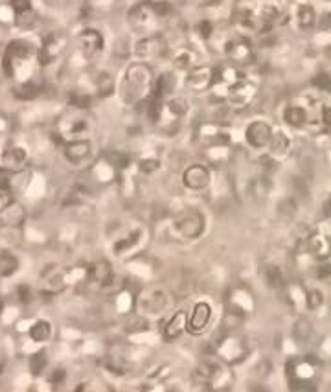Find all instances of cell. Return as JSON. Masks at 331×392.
<instances>
[{
    "mask_svg": "<svg viewBox=\"0 0 331 392\" xmlns=\"http://www.w3.org/2000/svg\"><path fill=\"white\" fill-rule=\"evenodd\" d=\"M133 52H135V56H137L140 61L157 59L166 52V41H164V37L158 35V33H155V35H146L135 44V50H133Z\"/></svg>",
    "mask_w": 331,
    "mask_h": 392,
    "instance_id": "cell-21",
    "label": "cell"
},
{
    "mask_svg": "<svg viewBox=\"0 0 331 392\" xmlns=\"http://www.w3.org/2000/svg\"><path fill=\"white\" fill-rule=\"evenodd\" d=\"M10 4L11 10H13V17L28 13V11H33L32 0H10Z\"/></svg>",
    "mask_w": 331,
    "mask_h": 392,
    "instance_id": "cell-45",
    "label": "cell"
},
{
    "mask_svg": "<svg viewBox=\"0 0 331 392\" xmlns=\"http://www.w3.org/2000/svg\"><path fill=\"white\" fill-rule=\"evenodd\" d=\"M94 87L96 90H98V95L100 96H110L112 92H114V79H112V76H110L109 72H98L96 74L94 78Z\"/></svg>",
    "mask_w": 331,
    "mask_h": 392,
    "instance_id": "cell-34",
    "label": "cell"
},
{
    "mask_svg": "<svg viewBox=\"0 0 331 392\" xmlns=\"http://www.w3.org/2000/svg\"><path fill=\"white\" fill-rule=\"evenodd\" d=\"M313 109L302 104H289L284 109V122L291 129H305L311 124Z\"/></svg>",
    "mask_w": 331,
    "mask_h": 392,
    "instance_id": "cell-23",
    "label": "cell"
},
{
    "mask_svg": "<svg viewBox=\"0 0 331 392\" xmlns=\"http://www.w3.org/2000/svg\"><path fill=\"white\" fill-rule=\"evenodd\" d=\"M67 282H69L67 272L63 269H59V267L48 269L46 275L42 272V286H44V291H48V293H58V291L67 288Z\"/></svg>",
    "mask_w": 331,
    "mask_h": 392,
    "instance_id": "cell-27",
    "label": "cell"
},
{
    "mask_svg": "<svg viewBox=\"0 0 331 392\" xmlns=\"http://www.w3.org/2000/svg\"><path fill=\"white\" fill-rule=\"evenodd\" d=\"M173 13V6L166 0H140L127 13V22L133 32L142 37L155 35L158 24Z\"/></svg>",
    "mask_w": 331,
    "mask_h": 392,
    "instance_id": "cell-1",
    "label": "cell"
},
{
    "mask_svg": "<svg viewBox=\"0 0 331 392\" xmlns=\"http://www.w3.org/2000/svg\"><path fill=\"white\" fill-rule=\"evenodd\" d=\"M85 278H87L90 284L98 286L100 289L112 288L116 282L114 269H112V266L105 260L92 261V263L87 267V271H85Z\"/></svg>",
    "mask_w": 331,
    "mask_h": 392,
    "instance_id": "cell-15",
    "label": "cell"
},
{
    "mask_svg": "<svg viewBox=\"0 0 331 392\" xmlns=\"http://www.w3.org/2000/svg\"><path fill=\"white\" fill-rule=\"evenodd\" d=\"M33 47L26 41H13L8 44L4 52V58H2V67H4V72L8 76H15L19 70H21L24 65L33 58Z\"/></svg>",
    "mask_w": 331,
    "mask_h": 392,
    "instance_id": "cell-7",
    "label": "cell"
},
{
    "mask_svg": "<svg viewBox=\"0 0 331 392\" xmlns=\"http://www.w3.org/2000/svg\"><path fill=\"white\" fill-rule=\"evenodd\" d=\"M214 83V68L212 67H194L186 72V87L195 92L212 89Z\"/></svg>",
    "mask_w": 331,
    "mask_h": 392,
    "instance_id": "cell-24",
    "label": "cell"
},
{
    "mask_svg": "<svg viewBox=\"0 0 331 392\" xmlns=\"http://www.w3.org/2000/svg\"><path fill=\"white\" fill-rule=\"evenodd\" d=\"M63 155L70 164H83L92 157V144L87 138L63 142Z\"/></svg>",
    "mask_w": 331,
    "mask_h": 392,
    "instance_id": "cell-22",
    "label": "cell"
},
{
    "mask_svg": "<svg viewBox=\"0 0 331 392\" xmlns=\"http://www.w3.org/2000/svg\"><path fill=\"white\" fill-rule=\"evenodd\" d=\"M37 95H39V87H37L33 81H22V83H19L15 89H13V96H15L17 99H22V101L33 99Z\"/></svg>",
    "mask_w": 331,
    "mask_h": 392,
    "instance_id": "cell-36",
    "label": "cell"
},
{
    "mask_svg": "<svg viewBox=\"0 0 331 392\" xmlns=\"http://www.w3.org/2000/svg\"><path fill=\"white\" fill-rule=\"evenodd\" d=\"M169 306V297L164 289H149L137 300V313L147 320L160 319Z\"/></svg>",
    "mask_w": 331,
    "mask_h": 392,
    "instance_id": "cell-5",
    "label": "cell"
},
{
    "mask_svg": "<svg viewBox=\"0 0 331 392\" xmlns=\"http://www.w3.org/2000/svg\"><path fill=\"white\" fill-rule=\"evenodd\" d=\"M265 280H267L269 286L273 288H278L282 286V269L278 266H269L265 269Z\"/></svg>",
    "mask_w": 331,
    "mask_h": 392,
    "instance_id": "cell-43",
    "label": "cell"
},
{
    "mask_svg": "<svg viewBox=\"0 0 331 392\" xmlns=\"http://www.w3.org/2000/svg\"><path fill=\"white\" fill-rule=\"evenodd\" d=\"M186 325H188V313L186 311H177L166 320V325H164L162 334L166 339H177L180 335L186 332Z\"/></svg>",
    "mask_w": 331,
    "mask_h": 392,
    "instance_id": "cell-28",
    "label": "cell"
},
{
    "mask_svg": "<svg viewBox=\"0 0 331 392\" xmlns=\"http://www.w3.org/2000/svg\"><path fill=\"white\" fill-rule=\"evenodd\" d=\"M61 48H63V39H61V37H46V39L42 41V47L37 50V61H39V65L46 67V65L52 63L53 59L58 58V54L61 52Z\"/></svg>",
    "mask_w": 331,
    "mask_h": 392,
    "instance_id": "cell-26",
    "label": "cell"
},
{
    "mask_svg": "<svg viewBox=\"0 0 331 392\" xmlns=\"http://www.w3.org/2000/svg\"><path fill=\"white\" fill-rule=\"evenodd\" d=\"M223 52L236 67H247L254 61V48L247 37H230L223 42Z\"/></svg>",
    "mask_w": 331,
    "mask_h": 392,
    "instance_id": "cell-10",
    "label": "cell"
},
{
    "mask_svg": "<svg viewBox=\"0 0 331 392\" xmlns=\"http://www.w3.org/2000/svg\"><path fill=\"white\" fill-rule=\"evenodd\" d=\"M175 70H180V72H188L194 67H197V56H195L194 50L189 48H180L173 54V59H171Z\"/></svg>",
    "mask_w": 331,
    "mask_h": 392,
    "instance_id": "cell-31",
    "label": "cell"
},
{
    "mask_svg": "<svg viewBox=\"0 0 331 392\" xmlns=\"http://www.w3.org/2000/svg\"><path fill=\"white\" fill-rule=\"evenodd\" d=\"M287 377L296 387L309 385L316 377V365L309 359H293L287 363Z\"/></svg>",
    "mask_w": 331,
    "mask_h": 392,
    "instance_id": "cell-20",
    "label": "cell"
},
{
    "mask_svg": "<svg viewBox=\"0 0 331 392\" xmlns=\"http://www.w3.org/2000/svg\"><path fill=\"white\" fill-rule=\"evenodd\" d=\"M232 313H236L241 317L243 313H248L254 309V298L248 293L247 289H234L230 297Z\"/></svg>",
    "mask_w": 331,
    "mask_h": 392,
    "instance_id": "cell-29",
    "label": "cell"
},
{
    "mask_svg": "<svg viewBox=\"0 0 331 392\" xmlns=\"http://www.w3.org/2000/svg\"><path fill=\"white\" fill-rule=\"evenodd\" d=\"M199 140L206 147H230L232 135L230 131L217 124H205L199 127Z\"/></svg>",
    "mask_w": 331,
    "mask_h": 392,
    "instance_id": "cell-19",
    "label": "cell"
},
{
    "mask_svg": "<svg viewBox=\"0 0 331 392\" xmlns=\"http://www.w3.org/2000/svg\"><path fill=\"white\" fill-rule=\"evenodd\" d=\"M195 32H197V35H199L203 41H210L214 32H216V28H214L212 21H206L205 19V21H199L195 24Z\"/></svg>",
    "mask_w": 331,
    "mask_h": 392,
    "instance_id": "cell-42",
    "label": "cell"
},
{
    "mask_svg": "<svg viewBox=\"0 0 331 392\" xmlns=\"http://www.w3.org/2000/svg\"><path fill=\"white\" fill-rule=\"evenodd\" d=\"M2 311H4V300L0 298V313H2Z\"/></svg>",
    "mask_w": 331,
    "mask_h": 392,
    "instance_id": "cell-47",
    "label": "cell"
},
{
    "mask_svg": "<svg viewBox=\"0 0 331 392\" xmlns=\"http://www.w3.org/2000/svg\"><path fill=\"white\" fill-rule=\"evenodd\" d=\"M19 269V258L8 251L0 252V278L13 277Z\"/></svg>",
    "mask_w": 331,
    "mask_h": 392,
    "instance_id": "cell-33",
    "label": "cell"
},
{
    "mask_svg": "<svg viewBox=\"0 0 331 392\" xmlns=\"http://www.w3.org/2000/svg\"><path fill=\"white\" fill-rule=\"evenodd\" d=\"M28 152L21 146H6L0 152V172L19 173L28 166Z\"/></svg>",
    "mask_w": 331,
    "mask_h": 392,
    "instance_id": "cell-13",
    "label": "cell"
},
{
    "mask_svg": "<svg viewBox=\"0 0 331 392\" xmlns=\"http://www.w3.org/2000/svg\"><path fill=\"white\" fill-rule=\"evenodd\" d=\"M316 22V13L315 8L311 4H300L298 10H296V24L302 30H309V28L315 26Z\"/></svg>",
    "mask_w": 331,
    "mask_h": 392,
    "instance_id": "cell-32",
    "label": "cell"
},
{
    "mask_svg": "<svg viewBox=\"0 0 331 392\" xmlns=\"http://www.w3.org/2000/svg\"><path fill=\"white\" fill-rule=\"evenodd\" d=\"M46 354L42 350L35 352V354H32V357H30V372H32L33 376H41L42 372H44V368H46Z\"/></svg>",
    "mask_w": 331,
    "mask_h": 392,
    "instance_id": "cell-37",
    "label": "cell"
},
{
    "mask_svg": "<svg viewBox=\"0 0 331 392\" xmlns=\"http://www.w3.org/2000/svg\"><path fill=\"white\" fill-rule=\"evenodd\" d=\"M17 298H19V302L21 304H28L30 300H32V291H30V288L28 286H19L17 288Z\"/></svg>",
    "mask_w": 331,
    "mask_h": 392,
    "instance_id": "cell-46",
    "label": "cell"
},
{
    "mask_svg": "<svg viewBox=\"0 0 331 392\" xmlns=\"http://www.w3.org/2000/svg\"><path fill=\"white\" fill-rule=\"evenodd\" d=\"M293 335L298 341H307L311 337V325L307 319H298L293 326Z\"/></svg>",
    "mask_w": 331,
    "mask_h": 392,
    "instance_id": "cell-41",
    "label": "cell"
},
{
    "mask_svg": "<svg viewBox=\"0 0 331 392\" xmlns=\"http://www.w3.org/2000/svg\"><path fill=\"white\" fill-rule=\"evenodd\" d=\"M256 85L253 81H248L247 78H243L236 83H232L228 89H225V99L226 104L234 109H243V107L251 105V101L256 98Z\"/></svg>",
    "mask_w": 331,
    "mask_h": 392,
    "instance_id": "cell-12",
    "label": "cell"
},
{
    "mask_svg": "<svg viewBox=\"0 0 331 392\" xmlns=\"http://www.w3.org/2000/svg\"><path fill=\"white\" fill-rule=\"evenodd\" d=\"M105 47V39L94 28H85L78 35V48L85 59L96 58Z\"/></svg>",
    "mask_w": 331,
    "mask_h": 392,
    "instance_id": "cell-18",
    "label": "cell"
},
{
    "mask_svg": "<svg viewBox=\"0 0 331 392\" xmlns=\"http://www.w3.org/2000/svg\"><path fill=\"white\" fill-rule=\"evenodd\" d=\"M28 335H30V339L37 345H42V343H48V341L52 339V325L44 319H37L33 320L32 326L28 328Z\"/></svg>",
    "mask_w": 331,
    "mask_h": 392,
    "instance_id": "cell-30",
    "label": "cell"
},
{
    "mask_svg": "<svg viewBox=\"0 0 331 392\" xmlns=\"http://www.w3.org/2000/svg\"><path fill=\"white\" fill-rule=\"evenodd\" d=\"M90 131H92V120L81 113L65 115L58 122V135L61 144L67 140H76V138H87Z\"/></svg>",
    "mask_w": 331,
    "mask_h": 392,
    "instance_id": "cell-6",
    "label": "cell"
},
{
    "mask_svg": "<svg viewBox=\"0 0 331 392\" xmlns=\"http://www.w3.org/2000/svg\"><path fill=\"white\" fill-rule=\"evenodd\" d=\"M133 304H135V300H133L129 291H120V293H118V298H116V308H118V311H131Z\"/></svg>",
    "mask_w": 331,
    "mask_h": 392,
    "instance_id": "cell-44",
    "label": "cell"
},
{
    "mask_svg": "<svg viewBox=\"0 0 331 392\" xmlns=\"http://www.w3.org/2000/svg\"><path fill=\"white\" fill-rule=\"evenodd\" d=\"M291 149H293V142L291 136L285 131H273V136L269 140L265 152H267V161L273 163H282L289 157Z\"/></svg>",
    "mask_w": 331,
    "mask_h": 392,
    "instance_id": "cell-17",
    "label": "cell"
},
{
    "mask_svg": "<svg viewBox=\"0 0 331 392\" xmlns=\"http://www.w3.org/2000/svg\"><path fill=\"white\" fill-rule=\"evenodd\" d=\"M304 304L305 309L309 311H316L324 306V295H322L321 289H305L304 291Z\"/></svg>",
    "mask_w": 331,
    "mask_h": 392,
    "instance_id": "cell-35",
    "label": "cell"
},
{
    "mask_svg": "<svg viewBox=\"0 0 331 392\" xmlns=\"http://www.w3.org/2000/svg\"><path fill=\"white\" fill-rule=\"evenodd\" d=\"M160 164L162 163L157 157H142L137 163V168L142 175H153V173L160 170Z\"/></svg>",
    "mask_w": 331,
    "mask_h": 392,
    "instance_id": "cell-38",
    "label": "cell"
},
{
    "mask_svg": "<svg viewBox=\"0 0 331 392\" xmlns=\"http://www.w3.org/2000/svg\"><path fill=\"white\" fill-rule=\"evenodd\" d=\"M273 126L265 120H254L245 127V142L253 149H265L273 136Z\"/></svg>",
    "mask_w": 331,
    "mask_h": 392,
    "instance_id": "cell-16",
    "label": "cell"
},
{
    "mask_svg": "<svg viewBox=\"0 0 331 392\" xmlns=\"http://www.w3.org/2000/svg\"><path fill=\"white\" fill-rule=\"evenodd\" d=\"M24 221H26V209L19 201H15V199L0 209V227L21 229Z\"/></svg>",
    "mask_w": 331,
    "mask_h": 392,
    "instance_id": "cell-25",
    "label": "cell"
},
{
    "mask_svg": "<svg viewBox=\"0 0 331 392\" xmlns=\"http://www.w3.org/2000/svg\"><path fill=\"white\" fill-rule=\"evenodd\" d=\"M217 354H219V359L226 363V365H237V363H243L251 356V350H248V346L245 345V341L241 337H237L234 332H228L219 341Z\"/></svg>",
    "mask_w": 331,
    "mask_h": 392,
    "instance_id": "cell-8",
    "label": "cell"
},
{
    "mask_svg": "<svg viewBox=\"0 0 331 392\" xmlns=\"http://www.w3.org/2000/svg\"><path fill=\"white\" fill-rule=\"evenodd\" d=\"M153 81H155V78H153L149 65H146L144 61L129 65L124 72L120 85H118L121 101L127 105L144 104L151 95Z\"/></svg>",
    "mask_w": 331,
    "mask_h": 392,
    "instance_id": "cell-2",
    "label": "cell"
},
{
    "mask_svg": "<svg viewBox=\"0 0 331 392\" xmlns=\"http://www.w3.org/2000/svg\"><path fill=\"white\" fill-rule=\"evenodd\" d=\"M144 241H146V229L144 227H131V229H127L124 234H120L112 241L110 251H112L116 258H126L135 251H138Z\"/></svg>",
    "mask_w": 331,
    "mask_h": 392,
    "instance_id": "cell-9",
    "label": "cell"
},
{
    "mask_svg": "<svg viewBox=\"0 0 331 392\" xmlns=\"http://www.w3.org/2000/svg\"><path fill=\"white\" fill-rule=\"evenodd\" d=\"M206 230V215L199 209H184L175 215L173 232L183 240H199Z\"/></svg>",
    "mask_w": 331,
    "mask_h": 392,
    "instance_id": "cell-4",
    "label": "cell"
},
{
    "mask_svg": "<svg viewBox=\"0 0 331 392\" xmlns=\"http://www.w3.org/2000/svg\"><path fill=\"white\" fill-rule=\"evenodd\" d=\"M180 183L189 192H205L212 184V170L206 164H189L183 172Z\"/></svg>",
    "mask_w": 331,
    "mask_h": 392,
    "instance_id": "cell-11",
    "label": "cell"
},
{
    "mask_svg": "<svg viewBox=\"0 0 331 392\" xmlns=\"http://www.w3.org/2000/svg\"><path fill=\"white\" fill-rule=\"evenodd\" d=\"M69 104L72 105V107H76V109H89L90 104H92V96L87 95V92L76 90V92H70L69 95Z\"/></svg>",
    "mask_w": 331,
    "mask_h": 392,
    "instance_id": "cell-40",
    "label": "cell"
},
{
    "mask_svg": "<svg viewBox=\"0 0 331 392\" xmlns=\"http://www.w3.org/2000/svg\"><path fill=\"white\" fill-rule=\"evenodd\" d=\"M230 365L223 361H203L194 372V382L201 389H223L230 382Z\"/></svg>",
    "mask_w": 331,
    "mask_h": 392,
    "instance_id": "cell-3",
    "label": "cell"
},
{
    "mask_svg": "<svg viewBox=\"0 0 331 392\" xmlns=\"http://www.w3.org/2000/svg\"><path fill=\"white\" fill-rule=\"evenodd\" d=\"M212 319H214V308H212V304L208 302V300H199V302H195L192 313L188 315L186 332H189V334L194 335L203 334L212 322Z\"/></svg>",
    "mask_w": 331,
    "mask_h": 392,
    "instance_id": "cell-14",
    "label": "cell"
},
{
    "mask_svg": "<svg viewBox=\"0 0 331 392\" xmlns=\"http://www.w3.org/2000/svg\"><path fill=\"white\" fill-rule=\"evenodd\" d=\"M13 190H11V183L6 177V173L0 172V209L6 206L8 203L13 201Z\"/></svg>",
    "mask_w": 331,
    "mask_h": 392,
    "instance_id": "cell-39",
    "label": "cell"
}]
</instances>
